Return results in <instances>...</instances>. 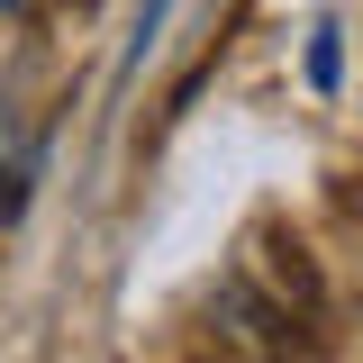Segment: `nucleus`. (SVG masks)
I'll list each match as a JSON object with an SVG mask.
<instances>
[{
	"label": "nucleus",
	"mask_w": 363,
	"mask_h": 363,
	"mask_svg": "<svg viewBox=\"0 0 363 363\" xmlns=\"http://www.w3.org/2000/svg\"><path fill=\"white\" fill-rule=\"evenodd\" d=\"M336 64H345L336 55V28H309V82L318 91H336Z\"/></svg>",
	"instance_id": "obj_1"
},
{
	"label": "nucleus",
	"mask_w": 363,
	"mask_h": 363,
	"mask_svg": "<svg viewBox=\"0 0 363 363\" xmlns=\"http://www.w3.org/2000/svg\"><path fill=\"white\" fill-rule=\"evenodd\" d=\"M164 18H173V0H145V18H136V55H145V45L164 37Z\"/></svg>",
	"instance_id": "obj_2"
}]
</instances>
